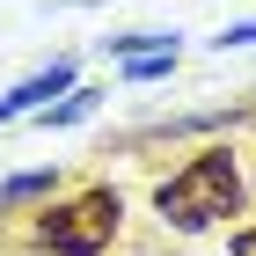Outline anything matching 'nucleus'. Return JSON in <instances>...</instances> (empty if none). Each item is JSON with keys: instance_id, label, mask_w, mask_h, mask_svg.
Masks as SVG:
<instances>
[{"instance_id": "f257e3e1", "label": "nucleus", "mask_w": 256, "mask_h": 256, "mask_svg": "<svg viewBox=\"0 0 256 256\" xmlns=\"http://www.w3.org/2000/svg\"><path fill=\"white\" fill-rule=\"evenodd\" d=\"M242 205V168L227 146H205V154H190L176 168V176L154 190V212L176 227V234H198V227H212V220H227Z\"/></svg>"}, {"instance_id": "f03ea898", "label": "nucleus", "mask_w": 256, "mask_h": 256, "mask_svg": "<svg viewBox=\"0 0 256 256\" xmlns=\"http://www.w3.org/2000/svg\"><path fill=\"white\" fill-rule=\"evenodd\" d=\"M118 220H124V198L110 190V183H96V190L52 205V212L37 220V242L52 256H102L110 242H118Z\"/></svg>"}, {"instance_id": "7ed1b4c3", "label": "nucleus", "mask_w": 256, "mask_h": 256, "mask_svg": "<svg viewBox=\"0 0 256 256\" xmlns=\"http://www.w3.org/2000/svg\"><path fill=\"white\" fill-rule=\"evenodd\" d=\"M66 88H74V59H52L44 74H30L22 88H8V96H0V124H15V118H30V110H44V102L66 96Z\"/></svg>"}, {"instance_id": "20e7f679", "label": "nucleus", "mask_w": 256, "mask_h": 256, "mask_svg": "<svg viewBox=\"0 0 256 256\" xmlns=\"http://www.w3.org/2000/svg\"><path fill=\"white\" fill-rule=\"evenodd\" d=\"M102 102V88H66V102H44V124H80Z\"/></svg>"}, {"instance_id": "39448f33", "label": "nucleus", "mask_w": 256, "mask_h": 256, "mask_svg": "<svg viewBox=\"0 0 256 256\" xmlns=\"http://www.w3.org/2000/svg\"><path fill=\"white\" fill-rule=\"evenodd\" d=\"M30 198H52V168H30V176H8V183H0V212H8V205H30Z\"/></svg>"}, {"instance_id": "423d86ee", "label": "nucleus", "mask_w": 256, "mask_h": 256, "mask_svg": "<svg viewBox=\"0 0 256 256\" xmlns=\"http://www.w3.org/2000/svg\"><path fill=\"white\" fill-rule=\"evenodd\" d=\"M161 74H176V44H168V52H139V59H124V80H161Z\"/></svg>"}, {"instance_id": "0eeeda50", "label": "nucleus", "mask_w": 256, "mask_h": 256, "mask_svg": "<svg viewBox=\"0 0 256 256\" xmlns=\"http://www.w3.org/2000/svg\"><path fill=\"white\" fill-rule=\"evenodd\" d=\"M168 30H132V37H110V52H118V59H139V52H168Z\"/></svg>"}, {"instance_id": "6e6552de", "label": "nucleus", "mask_w": 256, "mask_h": 256, "mask_svg": "<svg viewBox=\"0 0 256 256\" xmlns=\"http://www.w3.org/2000/svg\"><path fill=\"white\" fill-rule=\"evenodd\" d=\"M212 44H220V52H234V44H256V22H227Z\"/></svg>"}, {"instance_id": "1a4fd4ad", "label": "nucleus", "mask_w": 256, "mask_h": 256, "mask_svg": "<svg viewBox=\"0 0 256 256\" xmlns=\"http://www.w3.org/2000/svg\"><path fill=\"white\" fill-rule=\"evenodd\" d=\"M227 256H256V227H242V234H234V249H227Z\"/></svg>"}]
</instances>
